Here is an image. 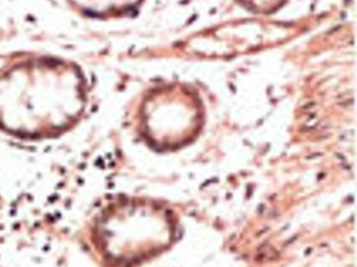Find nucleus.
I'll list each match as a JSON object with an SVG mask.
<instances>
[{"mask_svg": "<svg viewBox=\"0 0 357 267\" xmlns=\"http://www.w3.org/2000/svg\"><path fill=\"white\" fill-rule=\"evenodd\" d=\"M91 86L76 62L22 56L0 68V133L24 142L58 139L86 116Z\"/></svg>", "mask_w": 357, "mask_h": 267, "instance_id": "1", "label": "nucleus"}, {"mask_svg": "<svg viewBox=\"0 0 357 267\" xmlns=\"http://www.w3.org/2000/svg\"><path fill=\"white\" fill-rule=\"evenodd\" d=\"M68 8L83 17L109 20L135 12L143 0H63Z\"/></svg>", "mask_w": 357, "mask_h": 267, "instance_id": "4", "label": "nucleus"}, {"mask_svg": "<svg viewBox=\"0 0 357 267\" xmlns=\"http://www.w3.org/2000/svg\"><path fill=\"white\" fill-rule=\"evenodd\" d=\"M250 10L258 12H271L283 5L286 0H240Z\"/></svg>", "mask_w": 357, "mask_h": 267, "instance_id": "5", "label": "nucleus"}, {"mask_svg": "<svg viewBox=\"0 0 357 267\" xmlns=\"http://www.w3.org/2000/svg\"><path fill=\"white\" fill-rule=\"evenodd\" d=\"M3 197H1V195H0V212H1V210H3Z\"/></svg>", "mask_w": 357, "mask_h": 267, "instance_id": "6", "label": "nucleus"}, {"mask_svg": "<svg viewBox=\"0 0 357 267\" xmlns=\"http://www.w3.org/2000/svg\"><path fill=\"white\" fill-rule=\"evenodd\" d=\"M156 208L144 199L116 196L103 202L80 234L86 254L99 267H135L158 250Z\"/></svg>", "mask_w": 357, "mask_h": 267, "instance_id": "2", "label": "nucleus"}, {"mask_svg": "<svg viewBox=\"0 0 357 267\" xmlns=\"http://www.w3.org/2000/svg\"><path fill=\"white\" fill-rule=\"evenodd\" d=\"M202 119L197 96L183 85L154 89L139 106V131L155 146L174 147L190 141L197 133Z\"/></svg>", "mask_w": 357, "mask_h": 267, "instance_id": "3", "label": "nucleus"}]
</instances>
